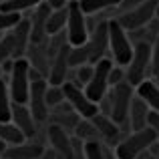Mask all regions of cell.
<instances>
[{"label": "cell", "instance_id": "6da1fadb", "mask_svg": "<svg viewBox=\"0 0 159 159\" xmlns=\"http://www.w3.org/2000/svg\"><path fill=\"white\" fill-rule=\"evenodd\" d=\"M8 77V91H10L12 103L16 105H26L28 95H30V62L26 61V57L14 58L12 61V69Z\"/></svg>", "mask_w": 159, "mask_h": 159}, {"label": "cell", "instance_id": "7a4b0ae2", "mask_svg": "<svg viewBox=\"0 0 159 159\" xmlns=\"http://www.w3.org/2000/svg\"><path fill=\"white\" fill-rule=\"evenodd\" d=\"M153 143H157V137L151 127H145L141 131H131L115 147V157L117 159H139L153 147Z\"/></svg>", "mask_w": 159, "mask_h": 159}, {"label": "cell", "instance_id": "3957f363", "mask_svg": "<svg viewBox=\"0 0 159 159\" xmlns=\"http://www.w3.org/2000/svg\"><path fill=\"white\" fill-rule=\"evenodd\" d=\"M151 77V44L137 43L133 44L131 62L125 66V81L135 89Z\"/></svg>", "mask_w": 159, "mask_h": 159}, {"label": "cell", "instance_id": "277c9868", "mask_svg": "<svg viewBox=\"0 0 159 159\" xmlns=\"http://www.w3.org/2000/svg\"><path fill=\"white\" fill-rule=\"evenodd\" d=\"M109 52H111V61L115 66H125L131 62L133 57V43L125 28L117 22L115 18H109Z\"/></svg>", "mask_w": 159, "mask_h": 159}, {"label": "cell", "instance_id": "5b68a950", "mask_svg": "<svg viewBox=\"0 0 159 159\" xmlns=\"http://www.w3.org/2000/svg\"><path fill=\"white\" fill-rule=\"evenodd\" d=\"M107 95H109V101H111V119L119 127L129 123V107H131V101L135 97V89L127 81H123L117 87H113Z\"/></svg>", "mask_w": 159, "mask_h": 159}, {"label": "cell", "instance_id": "8992f818", "mask_svg": "<svg viewBox=\"0 0 159 159\" xmlns=\"http://www.w3.org/2000/svg\"><path fill=\"white\" fill-rule=\"evenodd\" d=\"M157 4H159V0H147V2H143L141 6L133 8V10L123 12V14H117L115 20L125 28L127 34L129 32H135V30H139V28L147 26V24L155 18Z\"/></svg>", "mask_w": 159, "mask_h": 159}, {"label": "cell", "instance_id": "52a82bcc", "mask_svg": "<svg viewBox=\"0 0 159 159\" xmlns=\"http://www.w3.org/2000/svg\"><path fill=\"white\" fill-rule=\"evenodd\" d=\"M66 40L69 47H83L89 40V26L87 16L83 14L79 2L69 4V20H66Z\"/></svg>", "mask_w": 159, "mask_h": 159}, {"label": "cell", "instance_id": "ba28073f", "mask_svg": "<svg viewBox=\"0 0 159 159\" xmlns=\"http://www.w3.org/2000/svg\"><path fill=\"white\" fill-rule=\"evenodd\" d=\"M62 93H65V101L73 107V111L77 113L81 119H93L95 115H99L97 103L91 101L81 87L73 85V83H65V85H62Z\"/></svg>", "mask_w": 159, "mask_h": 159}, {"label": "cell", "instance_id": "9c48e42d", "mask_svg": "<svg viewBox=\"0 0 159 159\" xmlns=\"http://www.w3.org/2000/svg\"><path fill=\"white\" fill-rule=\"evenodd\" d=\"M113 69V61L111 58H103L95 65V73L91 77L89 85L85 87V95L91 99L93 103H99L103 97L109 93V73Z\"/></svg>", "mask_w": 159, "mask_h": 159}, {"label": "cell", "instance_id": "30bf717a", "mask_svg": "<svg viewBox=\"0 0 159 159\" xmlns=\"http://www.w3.org/2000/svg\"><path fill=\"white\" fill-rule=\"evenodd\" d=\"M109 20H103L95 26V30L89 34V40L85 43V48L89 52V65H97L99 61L107 58L109 52Z\"/></svg>", "mask_w": 159, "mask_h": 159}, {"label": "cell", "instance_id": "8fae6325", "mask_svg": "<svg viewBox=\"0 0 159 159\" xmlns=\"http://www.w3.org/2000/svg\"><path fill=\"white\" fill-rule=\"evenodd\" d=\"M47 81H36L30 83V95H28V109H30L32 117H34L36 125H43L48 121V115H51V109L47 105Z\"/></svg>", "mask_w": 159, "mask_h": 159}, {"label": "cell", "instance_id": "7c38bea8", "mask_svg": "<svg viewBox=\"0 0 159 159\" xmlns=\"http://www.w3.org/2000/svg\"><path fill=\"white\" fill-rule=\"evenodd\" d=\"M69 51L70 47L65 44L54 57L51 58V66H48V77L47 83L52 87H62L66 81H69V73H70V66H69Z\"/></svg>", "mask_w": 159, "mask_h": 159}, {"label": "cell", "instance_id": "4fadbf2b", "mask_svg": "<svg viewBox=\"0 0 159 159\" xmlns=\"http://www.w3.org/2000/svg\"><path fill=\"white\" fill-rule=\"evenodd\" d=\"M52 12V8L48 6V2H40L39 6L34 8L32 16L28 18L30 22V43L32 44H44L48 40L47 34V22H48V14Z\"/></svg>", "mask_w": 159, "mask_h": 159}, {"label": "cell", "instance_id": "5bb4252c", "mask_svg": "<svg viewBox=\"0 0 159 159\" xmlns=\"http://www.w3.org/2000/svg\"><path fill=\"white\" fill-rule=\"evenodd\" d=\"M10 123L16 125V129H18L20 133H22L24 139H32V137H36V131H39V125H36L34 117H32L30 109L28 105H12V117H10Z\"/></svg>", "mask_w": 159, "mask_h": 159}, {"label": "cell", "instance_id": "9a60e30c", "mask_svg": "<svg viewBox=\"0 0 159 159\" xmlns=\"http://www.w3.org/2000/svg\"><path fill=\"white\" fill-rule=\"evenodd\" d=\"M47 139L51 143V149L57 155L70 159L73 157V135L65 129L57 127V125H48L47 127Z\"/></svg>", "mask_w": 159, "mask_h": 159}, {"label": "cell", "instance_id": "2e32d148", "mask_svg": "<svg viewBox=\"0 0 159 159\" xmlns=\"http://www.w3.org/2000/svg\"><path fill=\"white\" fill-rule=\"evenodd\" d=\"M47 149L44 143H36V141H24L20 145H8L4 151V159H39L43 151Z\"/></svg>", "mask_w": 159, "mask_h": 159}, {"label": "cell", "instance_id": "e0dca14e", "mask_svg": "<svg viewBox=\"0 0 159 159\" xmlns=\"http://www.w3.org/2000/svg\"><path fill=\"white\" fill-rule=\"evenodd\" d=\"M48 121H51V125H57V127L65 129V131H66V129H73V131H75V127H77L79 121H81V117H79L77 113L73 111V107L65 101L62 105L51 109Z\"/></svg>", "mask_w": 159, "mask_h": 159}, {"label": "cell", "instance_id": "ac0fdd59", "mask_svg": "<svg viewBox=\"0 0 159 159\" xmlns=\"http://www.w3.org/2000/svg\"><path fill=\"white\" fill-rule=\"evenodd\" d=\"M10 36L14 40V58H22L30 47V22L28 18H20V22L10 30Z\"/></svg>", "mask_w": 159, "mask_h": 159}, {"label": "cell", "instance_id": "d6986e66", "mask_svg": "<svg viewBox=\"0 0 159 159\" xmlns=\"http://www.w3.org/2000/svg\"><path fill=\"white\" fill-rule=\"evenodd\" d=\"M26 61L30 62V69L39 70L44 79L48 77V66H51V57H48V51H47V43L44 44H32L28 47L26 51Z\"/></svg>", "mask_w": 159, "mask_h": 159}, {"label": "cell", "instance_id": "ffe728a7", "mask_svg": "<svg viewBox=\"0 0 159 159\" xmlns=\"http://www.w3.org/2000/svg\"><path fill=\"white\" fill-rule=\"evenodd\" d=\"M149 113H151L149 107L135 95L131 101V107H129V127H131V131H141V129L147 127Z\"/></svg>", "mask_w": 159, "mask_h": 159}, {"label": "cell", "instance_id": "44dd1931", "mask_svg": "<svg viewBox=\"0 0 159 159\" xmlns=\"http://www.w3.org/2000/svg\"><path fill=\"white\" fill-rule=\"evenodd\" d=\"M135 95L149 107V111L159 115V85L151 79L143 81L139 87H135Z\"/></svg>", "mask_w": 159, "mask_h": 159}, {"label": "cell", "instance_id": "7402d4cb", "mask_svg": "<svg viewBox=\"0 0 159 159\" xmlns=\"http://www.w3.org/2000/svg\"><path fill=\"white\" fill-rule=\"evenodd\" d=\"M66 20H69V4L62 8H52V12L48 14V22H47V34L54 36L58 32H65Z\"/></svg>", "mask_w": 159, "mask_h": 159}, {"label": "cell", "instance_id": "603a6c76", "mask_svg": "<svg viewBox=\"0 0 159 159\" xmlns=\"http://www.w3.org/2000/svg\"><path fill=\"white\" fill-rule=\"evenodd\" d=\"M121 0H81L79 6H81L85 16H99L101 12H109L113 8H117Z\"/></svg>", "mask_w": 159, "mask_h": 159}, {"label": "cell", "instance_id": "cb8c5ba5", "mask_svg": "<svg viewBox=\"0 0 159 159\" xmlns=\"http://www.w3.org/2000/svg\"><path fill=\"white\" fill-rule=\"evenodd\" d=\"M12 97L8 91V83L6 79L0 77V123H10L12 117Z\"/></svg>", "mask_w": 159, "mask_h": 159}, {"label": "cell", "instance_id": "d4e9b609", "mask_svg": "<svg viewBox=\"0 0 159 159\" xmlns=\"http://www.w3.org/2000/svg\"><path fill=\"white\" fill-rule=\"evenodd\" d=\"M73 133H75L73 137H77V139L83 141V143H89V141H101V135H99V131L95 129V125L91 123V119H81Z\"/></svg>", "mask_w": 159, "mask_h": 159}, {"label": "cell", "instance_id": "484cf974", "mask_svg": "<svg viewBox=\"0 0 159 159\" xmlns=\"http://www.w3.org/2000/svg\"><path fill=\"white\" fill-rule=\"evenodd\" d=\"M40 2H44V0H0V10L22 14L26 10H34Z\"/></svg>", "mask_w": 159, "mask_h": 159}, {"label": "cell", "instance_id": "4316f807", "mask_svg": "<svg viewBox=\"0 0 159 159\" xmlns=\"http://www.w3.org/2000/svg\"><path fill=\"white\" fill-rule=\"evenodd\" d=\"M0 141L6 143V145H20V143H24L26 139H24L22 133L16 129V125L0 123Z\"/></svg>", "mask_w": 159, "mask_h": 159}, {"label": "cell", "instance_id": "83f0119b", "mask_svg": "<svg viewBox=\"0 0 159 159\" xmlns=\"http://www.w3.org/2000/svg\"><path fill=\"white\" fill-rule=\"evenodd\" d=\"M6 61H14V40H12L10 32L0 39V66Z\"/></svg>", "mask_w": 159, "mask_h": 159}, {"label": "cell", "instance_id": "f1b7e54d", "mask_svg": "<svg viewBox=\"0 0 159 159\" xmlns=\"http://www.w3.org/2000/svg\"><path fill=\"white\" fill-rule=\"evenodd\" d=\"M22 14H16V12H2L0 10V34H6L10 32L16 24L20 22Z\"/></svg>", "mask_w": 159, "mask_h": 159}, {"label": "cell", "instance_id": "f546056e", "mask_svg": "<svg viewBox=\"0 0 159 159\" xmlns=\"http://www.w3.org/2000/svg\"><path fill=\"white\" fill-rule=\"evenodd\" d=\"M83 153H85V159H105L103 141H89V143H83Z\"/></svg>", "mask_w": 159, "mask_h": 159}, {"label": "cell", "instance_id": "4dcf8cb0", "mask_svg": "<svg viewBox=\"0 0 159 159\" xmlns=\"http://www.w3.org/2000/svg\"><path fill=\"white\" fill-rule=\"evenodd\" d=\"M65 103V93H62V87H52L48 85L47 87V105L48 109H54L58 105Z\"/></svg>", "mask_w": 159, "mask_h": 159}, {"label": "cell", "instance_id": "1f68e13d", "mask_svg": "<svg viewBox=\"0 0 159 159\" xmlns=\"http://www.w3.org/2000/svg\"><path fill=\"white\" fill-rule=\"evenodd\" d=\"M159 75V36L151 44V77L155 79Z\"/></svg>", "mask_w": 159, "mask_h": 159}, {"label": "cell", "instance_id": "d6a6232c", "mask_svg": "<svg viewBox=\"0 0 159 159\" xmlns=\"http://www.w3.org/2000/svg\"><path fill=\"white\" fill-rule=\"evenodd\" d=\"M123 81H125V69L113 65L111 73H109V87H117L119 83H123Z\"/></svg>", "mask_w": 159, "mask_h": 159}, {"label": "cell", "instance_id": "836d02e7", "mask_svg": "<svg viewBox=\"0 0 159 159\" xmlns=\"http://www.w3.org/2000/svg\"><path fill=\"white\" fill-rule=\"evenodd\" d=\"M143 2H147V0H121V4L117 6V14H123V12H129V10H133V8L141 6Z\"/></svg>", "mask_w": 159, "mask_h": 159}, {"label": "cell", "instance_id": "e575fe53", "mask_svg": "<svg viewBox=\"0 0 159 159\" xmlns=\"http://www.w3.org/2000/svg\"><path fill=\"white\" fill-rule=\"evenodd\" d=\"M70 159H85V153H83V141H79L77 137H73V157Z\"/></svg>", "mask_w": 159, "mask_h": 159}, {"label": "cell", "instance_id": "d590c367", "mask_svg": "<svg viewBox=\"0 0 159 159\" xmlns=\"http://www.w3.org/2000/svg\"><path fill=\"white\" fill-rule=\"evenodd\" d=\"M57 157H58L57 153H54L51 147H47V149H44V151H43V155H40L39 159H57Z\"/></svg>", "mask_w": 159, "mask_h": 159}, {"label": "cell", "instance_id": "8d00e7d4", "mask_svg": "<svg viewBox=\"0 0 159 159\" xmlns=\"http://www.w3.org/2000/svg\"><path fill=\"white\" fill-rule=\"evenodd\" d=\"M47 2H48V6H51V8H62V6L69 4L66 0H47Z\"/></svg>", "mask_w": 159, "mask_h": 159}, {"label": "cell", "instance_id": "74e56055", "mask_svg": "<svg viewBox=\"0 0 159 159\" xmlns=\"http://www.w3.org/2000/svg\"><path fill=\"white\" fill-rule=\"evenodd\" d=\"M139 159H159V157H155V155H151V153L147 151V153H145V155H141Z\"/></svg>", "mask_w": 159, "mask_h": 159}, {"label": "cell", "instance_id": "f35d334b", "mask_svg": "<svg viewBox=\"0 0 159 159\" xmlns=\"http://www.w3.org/2000/svg\"><path fill=\"white\" fill-rule=\"evenodd\" d=\"M6 147H8V145H6V143H2V141H0V157L4 155V151H6Z\"/></svg>", "mask_w": 159, "mask_h": 159}, {"label": "cell", "instance_id": "ab89813d", "mask_svg": "<svg viewBox=\"0 0 159 159\" xmlns=\"http://www.w3.org/2000/svg\"><path fill=\"white\" fill-rule=\"evenodd\" d=\"M155 18L159 20V4H157V12H155Z\"/></svg>", "mask_w": 159, "mask_h": 159}, {"label": "cell", "instance_id": "60d3db41", "mask_svg": "<svg viewBox=\"0 0 159 159\" xmlns=\"http://www.w3.org/2000/svg\"><path fill=\"white\" fill-rule=\"evenodd\" d=\"M66 2H69V4H70V2H81V0H66Z\"/></svg>", "mask_w": 159, "mask_h": 159}, {"label": "cell", "instance_id": "b9f144b4", "mask_svg": "<svg viewBox=\"0 0 159 159\" xmlns=\"http://www.w3.org/2000/svg\"><path fill=\"white\" fill-rule=\"evenodd\" d=\"M155 83H157V85H159V75H157V77H155Z\"/></svg>", "mask_w": 159, "mask_h": 159}, {"label": "cell", "instance_id": "7bdbcfd3", "mask_svg": "<svg viewBox=\"0 0 159 159\" xmlns=\"http://www.w3.org/2000/svg\"><path fill=\"white\" fill-rule=\"evenodd\" d=\"M57 159H65V157H61V155H58V157H57Z\"/></svg>", "mask_w": 159, "mask_h": 159}, {"label": "cell", "instance_id": "ee69618b", "mask_svg": "<svg viewBox=\"0 0 159 159\" xmlns=\"http://www.w3.org/2000/svg\"><path fill=\"white\" fill-rule=\"evenodd\" d=\"M0 159H4V157H0Z\"/></svg>", "mask_w": 159, "mask_h": 159}]
</instances>
